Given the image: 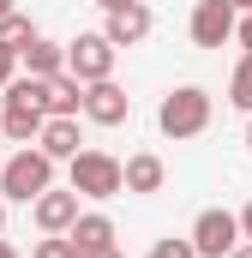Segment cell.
I'll return each instance as SVG.
<instances>
[{
    "label": "cell",
    "instance_id": "cell-20",
    "mask_svg": "<svg viewBox=\"0 0 252 258\" xmlns=\"http://www.w3.org/2000/svg\"><path fill=\"white\" fill-rule=\"evenodd\" d=\"M12 78H18V48H6V42H0V90H6Z\"/></svg>",
    "mask_w": 252,
    "mask_h": 258
},
{
    "label": "cell",
    "instance_id": "cell-2",
    "mask_svg": "<svg viewBox=\"0 0 252 258\" xmlns=\"http://www.w3.org/2000/svg\"><path fill=\"white\" fill-rule=\"evenodd\" d=\"M210 114H216L210 90L180 84V90H168V96H162V108H156V126H162V138H198V132L210 126Z\"/></svg>",
    "mask_w": 252,
    "mask_h": 258
},
{
    "label": "cell",
    "instance_id": "cell-26",
    "mask_svg": "<svg viewBox=\"0 0 252 258\" xmlns=\"http://www.w3.org/2000/svg\"><path fill=\"white\" fill-rule=\"evenodd\" d=\"M0 234H6V198H0Z\"/></svg>",
    "mask_w": 252,
    "mask_h": 258
},
{
    "label": "cell",
    "instance_id": "cell-3",
    "mask_svg": "<svg viewBox=\"0 0 252 258\" xmlns=\"http://www.w3.org/2000/svg\"><path fill=\"white\" fill-rule=\"evenodd\" d=\"M66 180H72V192H84V198H114V192H126V162L108 156V150H78L66 162Z\"/></svg>",
    "mask_w": 252,
    "mask_h": 258
},
{
    "label": "cell",
    "instance_id": "cell-21",
    "mask_svg": "<svg viewBox=\"0 0 252 258\" xmlns=\"http://www.w3.org/2000/svg\"><path fill=\"white\" fill-rule=\"evenodd\" d=\"M234 42L246 48V60H252V12H246V18H240V30H234Z\"/></svg>",
    "mask_w": 252,
    "mask_h": 258
},
{
    "label": "cell",
    "instance_id": "cell-28",
    "mask_svg": "<svg viewBox=\"0 0 252 258\" xmlns=\"http://www.w3.org/2000/svg\"><path fill=\"white\" fill-rule=\"evenodd\" d=\"M6 12H12V0H0V18H6Z\"/></svg>",
    "mask_w": 252,
    "mask_h": 258
},
{
    "label": "cell",
    "instance_id": "cell-4",
    "mask_svg": "<svg viewBox=\"0 0 252 258\" xmlns=\"http://www.w3.org/2000/svg\"><path fill=\"white\" fill-rule=\"evenodd\" d=\"M192 252L198 258H234V246L246 240L240 234V216L234 210H198V222H192Z\"/></svg>",
    "mask_w": 252,
    "mask_h": 258
},
{
    "label": "cell",
    "instance_id": "cell-5",
    "mask_svg": "<svg viewBox=\"0 0 252 258\" xmlns=\"http://www.w3.org/2000/svg\"><path fill=\"white\" fill-rule=\"evenodd\" d=\"M114 54H120V48H114L102 30H84V36L66 42V72L84 78V84H102V78H114Z\"/></svg>",
    "mask_w": 252,
    "mask_h": 258
},
{
    "label": "cell",
    "instance_id": "cell-12",
    "mask_svg": "<svg viewBox=\"0 0 252 258\" xmlns=\"http://www.w3.org/2000/svg\"><path fill=\"white\" fill-rule=\"evenodd\" d=\"M162 186H168V162L156 150L126 156V192H162Z\"/></svg>",
    "mask_w": 252,
    "mask_h": 258
},
{
    "label": "cell",
    "instance_id": "cell-16",
    "mask_svg": "<svg viewBox=\"0 0 252 258\" xmlns=\"http://www.w3.org/2000/svg\"><path fill=\"white\" fill-rule=\"evenodd\" d=\"M36 36H42V30H36L24 12H6V18H0V42H6V48H30Z\"/></svg>",
    "mask_w": 252,
    "mask_h": 258
},
{
    "label": "cell",
    "instance_id": "cell-10",
    "mask_svg": "<svg viewBox=\"0 0 252 258\" xmlns=\"http://www.w3.org/2000/svg\"><path fill=\"white\" fill-rule=\"evenodd\" d=\"M48 126V108H30V102H0V132L12 144H36Z\"/></svg>",
    "mask_w": 252,
    "mask_h": 258
},
{
    "label": "cell",
    "instance_id": "cell-6",
    "mask_svg": "<svg viewBox=\"0 0 252 258\" xmlns=\"http://www.w3.org/2000/svg\"><path fill=\"white\" fill-rule=\"evenodd\" d=\"M186 30H192V42H198V48H222V42L240 30V12H234L228 0H198Z\"/></svg>",
    "mask_w": 252,
    "mask_h": 258
},
{
    "label": "cell",
    "instance_id": "cell-23",
    "mask_svg": "<svg viewBox=\"0 0 252 258\" xmlns=\"http://www.w3.org/2000/svg\"><path fill=\"white\" fill-rule=\"evenodd\" d=\"M96 6H102V12H120V6H132V0H96Z\"/></svg>",
    "mask_w": 252,
    "mask_h": 258
},
{
    "label": "cell",
    "instance_id": "cell-9",
    "mask_svg": "<svg viewBox=\"0 0 252 258\" xmlns=\"http://www.w3.org/2000/svg\"><path fill=\"white\" fill-rule=\"evenodd\" d=\"M150 24H156V18H150V6H144V0H132V6H120V12H108V18H102V36H108L114 48H132V42H144V36H150Z\"/></svg>",
    "mask_w": 252,
    "mask_h": 258
},
{
    "label": "cell",
    "instance_id": "cell-7",
    "mask_svg": "<svg viewBox=\"0 0 252 258\" xmlns=\"http://www.w3.org/2000/svg\"><path fill=\"white\" fill-rule=\"evenodd\" d=\"M84 120H90V126H126V120H132V96H126L114 78L84 84Z\"/></svg>",
    "mask_w": 252,
    "mask_h": 258
},
{
    "label": "cell",
    "instance_id": "cell-18",
    "mask_svg": "<svg viewBox=\"0 0 252 258\" xmlns=\"http://www.w3.org/2000/svg\"><path fill=\"white\" fill-rule=\"evenodd\" d=\"M30 258H84V252L72 246V234H42V240L30 246Z\"/></svg>",
    "mask_w": 252,
    "mask_h": 258
},
{
    "label": "cell",
    "instance_id": "cell-17",
    "mask_svg": "<svg viewBox=\"0 0 252 258\" xmlns=\"http://www.w3.org/2000/svg\"><path fill=\"white\" fill-rule=\"evenodd\" d=\"M228 102H234L240 114H252V60H246V54H240L234 78H228Z\"/></svg>",
    "mask_w": 252,
    "mask_h": 258
},
{
    "label": "cell",
    "instance_id": "cell-13",
    "mask_svg": "<svg viewBox=\"0 0 252 258\" xmlns=\"http://www.w3.org/2000/svg\"><path fill=\"white\" fill-rule=\"evenodd\" d=\"M18 66H24L30 78H60V72H66V42H48V36H36L30 48H18Z\"/></svg>",
    "mask_w": 252,
    "mask_h": 258
},
{
    "label": "cell",
    "instance_id": "cell-11",
    "mask_svg": "<svg viewBox=\"0 0 252 258\" xmlns=\"http://www.w3.org/2000/svg\"><path fill=\"white\" fill-rule=\"evenodd\" d=\"M72 246H78L84 258L108 252V246H114V216H102V210H84V216L72 222Z\"/></svg>",
    "mask_w": 252,
    "mask_h": 258
},
{
    "label": "cell",
    "instance_id": "cell-25",
    "mask_svg": "<svg viewBox=\"0 0 252 258\" xmlns=\"http://www.w3.org/2000/svg\"><path fill=\"white\" fill-rule=\"evenodd\" d=\"M234 258H252V240H240V246H234Z\"/></svg>",
    "mask_w": 252,
    "mask_h": 258
},
{
    "label": "cell",
    "instance_id": "cell-29",
    "mask_svg": "<svg viewBox=\"0 0 252 258\" xmlns=\"http://www.w3.org/2000/svg\"><path fill=\"white\" fill-rule=\"evenodd\" d=\"M96 258H120V252H114V246H108V252H96Z\"/></svg>",
    "mask_w": 252,
    "mask_h": 258
},
{
    "label": "cell",
    "instance_id": "cell-31",
    "mask_svg": "<svg viewBox=\"0 0 252 258\" xmlns=\"http://www.w3.org/2000/svg\"><path fill=\"white\" fill-rule=\"evenodd\" d=\"M0 168H6V156H0Z\"/></svg>",
    "mask_w": 252,
    "mask_h": 258
},
{
    "label": "cell",
    "instance_id": "cell-1",
    "mask_svg": "<svg viewBox=\"0 0 252 258\" xmlns=\"http://www.w3.org/2000/svg\"><path fill=\"white\" fill-rule=\"evenodd\" d=\"M48 186H54V156L42 144H24L18 156H6V168H0V198L6 204H36Z\"/></svg>",
    "mask_w": 252,
    "mask_h": 258
},
{
    "label": "cell",
    "instance_id": "cell-14",
    "mask_svg": "<svg viewBox=\"0 0 252 258\" xmlns=\"http://www.w3.org/2000/svg\"><path fill=\"white\" fill-rule=\"evenodd\" d=\"M78 114H84V78L72 72L48 78V120H78Z\"/></svg>",
    "mask_w": 252,
    "mask_h": 258
},
{
    "label": "cell",
    "instance_id": "cell-19",
    "mask_svg": "<svg viewBox=\"0 0 252 258\" xmlns=\"http://www.w3.org/2000/svg\"><path fill=\"white\" fill-rule=\"evenodd\" d=\"M144 258H198V252H192V240H156Z\"/></svg>",
    "mask_w": 252,
    "mask_h": 258
},
{
    "label": "cell",
    "instance_id": "cell-8",
    "mask_svg": "<svg viewBox=\"0 0 252 258\" xmlns=\"http://www.w3.org/2000/svg\"><path fill=\"white\" fill-rule=\"evenodd\" d=\"M78 198H84V192H72V186H48V192L30 204L36 228H42V234H72V222L84 216V210H78Z\"/></svg>",
    "mask_w": 252,
    "mask_h": 258
},
{
    "label": "cell",
    "instance_id": "cell-22",
    "mask_svg": "<svg viewBox=\"0 0 252 258\" xmlns=\"http://www.w3.org/2000/svg\"><path fill=\"white\" fill-rule=\"evenodd\" d=\"M240 234H246V240H252V204H246V210H240Z\"/></svg>",
    "mask_w": 252,
    "mask_h": 258
},
{
    "label": "cell",
    "instance_id": "cell-24",
    "mask_svg": "<svg viewBox=\"0 0 252 258\" xmlns=\"http://www.w3.org/2000/svg\"><path fill=\"white\" fill-rule=\"evenodd\" d=\"M228 6H234V12H240V18H246V12H252V0H228Z\"/></svg>",
    "mask_w": 252,
    "mask_h": 258
},
{
    "label": "cell",
    "instance_id": "cell-30",
    "mask_svg": "<svg viewBox=\"0 0 252 258\" xmlns=\"http://www.w3.org/2000/svg\"><path fill=\"white\" fill-rule=\"evenodd\" d=\"M246 150H252V126H246Z\"/></svg>",
    "mask_w": 252,
    "mask_h": 258
},
{
    "label": "cell",
    "instance_id": "cell-27",
    "mask_svg": "<svg viewBox=\"0 0 252 258\" xmlns=\"http://www.w3.org/2000/svg\"><path fill=\"white\" fill-rule=\"evenodd\" d=\"M0 258H18V252H12V246H6V240H0Z\"/></svg>",
    "mask_w": 252,
    "mask_h": 258
},
{
    "label": "cell",
    "instance_id": "cell-15",
    "mask_svg": "<svg viewBox=\"0 0 252 258\" xmlns=\"http://www.w3.org/2000/svg\"><path fill=\"white\" fill-rule=\"evenodd\" d=\"M36 144H42L54 162H72V156H78V120H48Z\"/></svg>",
    "mask_w": 252,
    "mask_h": 258
}]
</instances>
